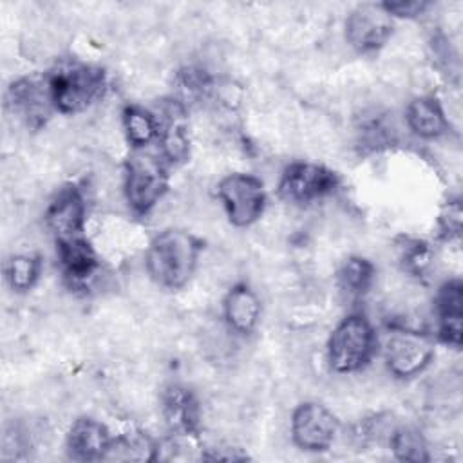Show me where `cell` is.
Segmentation results:
<instances>
[{
  "mask_svg": "<svg viewBox=\"0 0 463 463\" xmlns=\"http://www.w3.org/2000/svg\"><path fill=\"white\" fill-rule=\"evenodd\" d=\"M168 174L165 163L154 154L136 150L125 163V197L137 213H148L165 195Z\"/></svg>",
  "mask_w": 463,
  "mask_h": 463,
  "instance_id": "cell-4",
  "label": "cell"
},
{
  "mask_svg": "<svg viewBox=\"0 0 463 463\" xmlns=\"http://www.w3.org/2000/svg\"><path fill=\"white\" fill-rule=\"evenodd\" d=\"M123 128L134 148H145L159 137V119L139 105H128L123 110Z\"/></svg>",
  "mask_w": 463,
  "mask_h": 463,
  "instance_id": "cell-18",
  "label": "cell"
},
{
  "mask_svg": "<svg viewBox=\"0 0 463 463\" xmlns=\"http://www.w3.org/2000/svg\"><path fill=\"white\" fill-rule=\"evenodd\" d=\"M438 336L452 345H461V318H463V286L459 280H450L441 286L436 297Z\"/></svg>",
  "mask_w": 463,
  "mask_h": 463,
  "instance_id": "cell-15",
  "label": "cell"
},
{
  "mask_svg": "<svg viewBox=\"0 0 463 463\" xmlns=\"http://www.w3.org/2000/svg\"><path fill=\"white\" fill-rule=\"evenodd\" d=\"M376 335L371 322L360 315H347L336 324L327 340V360L336 373L360 371L373 358Z\"/></svg>",
  "mask_w": 463,
  "mask_h": 463,
  "instance_id": "cell-3",
  "label": "cell"
},
{
  "mask_svg": "<svg viewBox=\"0 0 463 463\" xmlns=\"http://www.w3.org/2000/svg\"><path fill=\"white\" fill-rule=\"evenodd\" d=\"M58 260L63 271V277L74 288H83L98 269V257L85 235L56 241Z\"/></svg>",
  "mask_w": 463,
  "mask_h": 463,
  "instance_id": "cell-13",
  "label": "cell"
},
{
  "mask_svg": "<svg viewBox=\"0 0 463 463\" xmlns=\"http://www.w3.org/2000/svg\"><path fill=\"white\" fill-rule=\"evenodd\" d=\"M157 445L152 443L145 434H123L110 439V445L103 459H121V461H150L156 459Z\"/></svg>",
  "mask_w": 463,
  "mask_h": 463,
  "instance_id": "cell-20",
  "label": "cell"
},
{
  "mask_svg": "<svg viewBox=\"0 0 463 463\" xmlns=\"http://www.w3.org/2000/svg\"><path fill=\"white\" fill-rule=\"evenodd\" d=\"M434 356V342L427 333L394 329L385 342V364L398 378L420 374Z\"/></svg>",
  "mask_w": 463,
  "mask_h": 463,
  "instance_id": "cell-7",
  "label": "cell"
},
{
  "mask_svg": "<svg viewBox=\"0 0 463 463\" xmlns=\"http://www.w3.org/2000/svg\"><path fill=\"white\" fill-rule=\"evenodd\" d=\"M336 432L338 420L327 407L317 402H306L293 411L291 436L298 449L309 452L327 450L333 445Z\"/></svg>",
  "mask_w": 463,
  "mask_h": 463,
  "instance_id": "cell-8",
  "label": "cell"
},
{
  "mask_svg": "<svg viewBox=\"0 0 463 463\" xmlns=\"http://www.w3.org/2000/svg\"><path fill=\"white\" fill-rule=\"evenodd\" d=\"M336 186L338 175L333 170L317 163L297 161L286 166L279 183V194L289 203L307 204L333 194Z\"/></svg>",
  "mask_w": 463,
  "mask_h": 463,
  "instance_id": "cell-6",
  "label": "cell"
},
{
  "mask_svg": "<svg viewBox=\"0 0 463 463\" xmlns=\"http://www.w3.org/2000/svg\"><path fill=\"white\" fill-rule=\"evenodd\" d=\"M45 221L56 241L81 237L85 230V203L76 186L61 188L51 201Z\"/></svg>",
  "mask_w": 463,
  "mask_h": 463,
  "instance_id": "cell-10",
  "label": "cell"
},
{
  "mask_svg": "<svg viewBox=\"0 0 463 463\" xmlns=\"http://www.w3.org/2000/svg\"><path fill=\"white\" fill-rule=\"evenodd\" d=\"M203 242L190 232L170 228L157 233L146 250L150 279L165 289L183 288L194 275Z\"/></svg>",
  "mask_w": 463,
  "mask_h": 463,
  "instance_id": "cell-1",
  "label": "cell"
},
{
  "mask_svg": "<svg viewBox=\"0 0 463 463\" xmlns=\"http://www.w3.org/2000/svg\"><path fill=\"white\" fill-rule=\"evenodd\" d=\"M217 197L221 199L230 222L239 228L253 224L266 206L262 181L242 172L222 177L217 184Z\"/></svg>",
  "mask_w": 463,
  "mask_h": 463,
  "instance_id": "cell-5",
  "label": "cell"
},
{
  "mask_svg": "<svg viewBox=\"0 0 463 463\" xmlns=\"http://www.w3.org/2000/svg\"><path fill=\"white\" fill-rule=\"evenodd\" d=\"M439 230L443 233V237L452 239V237H459L461 233V204L459 201H450L441 215H439Z\"/></svg>",
  "mask_w": 463,
  "mask_h": 463,
  "instance_id": "cell-24",
  "label": "cell"
},
{
  "mask_svg": "<svg viewBox=\"0 0 463 463\" xmlns=\"http://www.w3.org/2000/svg\"><path fill=\"white\" fill-rule=\"evenodd\" d=\"M222 307L228 326L241 335L251 333L260 318L259 297L246 284H235L226 293Z\"/></svg>",
  "mask_w": 463,
  "mask_h": 463,
  "instance_id": "cell-16",
  "label": "cell"
},
{
  "mask_svg": "<svg viewBox=\"0 0 463 463\" xmlns=\"http://www.w3.org/2000/svg\"><path fill=\"white\" fill-rule=\"evenodd\" d=\"M392 34V16L382 4H362L345 18V40L358 52L378 51Z\"/></svg>",
  "mask_w": 463,
  "mask_h": 463,
  "instance_id": "cell-9",
  "label": "cell"
},
{
  "mask_svg": "<svg viewBox=\"0 0 463 463\" xmlns=\"http://www.w3.org/2000/svg\"><path fill=\"white\" fill-rule=\"evenodd\" d=\"M402 259L405 260V268L414 269V271H421L423 266H427V262H429L427 244L416 241L411 246H405Z\"/></svg>",
  "mask_w": 463,
  "mask_h": 463,
  "instance_id": "cell-25",
  "label": "cell"
},
{
  "mask_svg": "<svg viewBox=\"0 0 463 463\" xmlns=\"http://www.w3.org/2000/svg\"><path fill=\"white\" fill-rule=\"evenodd\" d=\"M374 280V266L364 257H349L338 269V288L347 298L364 297Z\"/></svg>",
  "mask_w": 463,
  "mask_h": 463,
  "instance_id": "cell-19",
  "label": "cell"
},
{
  "mask_svg": "<svg viewBox=\"0 0 463 463\" xmlns=\"http://www.w3.org/2000/svg\"><path fill=\"white\" fill-rule=\"evenodd\" d=\"M47 78L54 110L76 114L90 107L103 96L107 80L99 67L85 63H65L54 69Z\"/></svg>",
  "mask_w": 463,
  "mask_h": 463,
  "instance_id": "cell-2",
  "label": "cell"
},
{
  "mask_svg": "<svg viewBox=\"0 0 463 463\" xmlns=\"http://www.w3.org/2000/svg\"><path fill=\"white\" fill-rule=\"evenodd\" d=\"M382 5L391 16H402V18L418 16L429 7L427 2H418V0L416 2H383Z\"/></svg>",
  "mask_w": 463,
  "mask_h": 463,
  "instance_id": "cell-26",
  "label": "cell"
},
{
  "mask_svg": "<svg viewBox=\"0 0 463 463\" xmlns=\"http://www.w3.org/2000/svg\"><path fill=\"white\" fill-rule=\"evenodd\" d=\"M110 434L107 427L94 418H78L67 434V450L71 458L78 461L103 459L110 445Z\"/></svg>",
  "mask_w": 463,
  "mask_h": 463,
  "instance_id": "cell-14",
  "label": "cell"
},
{
  "mask_svg": "<svg viewBox=\"0 0 463 463\" xmlns=\"http://www.w3.org/2000/svg\"><path fill=\"white\" fill-rule=\"evenodd\" d=\"M161 411L172 432L194 436L199 427V402L195 394L181 385L170 383L161 394Z\"/></svg>",
  "mask_w": 463,
  "mask_h": 463,
  "instance_id": "cell-12",
  "label": "cell"
},
{
  "mask_svg": "<svg viewBox=\"0 0 463 463\" xmlns=\"http://www.w3.org/2000/svg\"><path fill=\"white\" fill-rule=\"evenodd\" d=\"M168 121L165 125L159 123V145L161 154L170 163H181L188 157V137L184 132V127L179 121L181 114L168 112Z\"/></svg>",
  "mask_w": 463,
  "mask_h": 463,
  "instance_id": "cell-21",
  "label": "cell"
},
{
  "mask_svg": "<svg viewBox=\"0 0 463 463\" xmlns=\"http://www.w3.org/2000/svg\"><path fill=\"white\" fill-rule=\"evenodd\" d=\"M405 119L409 128L425 139L439 137L447 132L449 121L447 116L439 105V101L432 96H421L409 103Z\"/></svg>",
  "mask_w": 463,
  "mask_h": 463,
  "instance_id": "cell-17",
  "label": "cell"
},
{
  "mask_svg": "<svg viewBox=\"0 0 463 463\" xmlns=\"http://www.w3.org/2000/svg\"><path fill=\"white\" fill-rule=\"evenodd\" d=\"M42 273V260L38 255H14L5 264V279L9 286L18 291H29Z\"/></svg>",
  "mask_w": 463,
  "mask_h": 463,
  "instance_id": "cell-22",
  "label": "cell"
},
{
  "mask_svg": "<svg viewBox=\"0 0 463 463\" xmlns=\"http://www.w3.org/2000/svg\"><path fill=\"white\" fill-rule=\"evenodd\" d=\"M7 105L29 125L40 127L54 109L47 78H22L7 90Z\"/></svg>",
  "mask_w": 463,
  "mask_h": 463,
  "instance_id": "cell-11",
  "label": "cell"
},
{
  "mask_svg": "<svg viewBox=\"0 0 463 463\" xmlns=\"http://www.w3.org/2000/svg\"><path fill=\"white\" fill-rule=\"evenodd\" d=\"M391 449L394 456L402 461H427L429 449L421 434L412 427H400L391 434Z\"/></svg>",
  "mask_w": 463,
  "mask_h": 463,
  "instance_id": "cell-23",
  "label": "cell"
}]
</instances>
